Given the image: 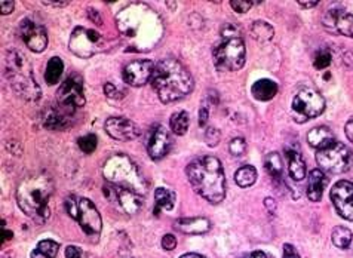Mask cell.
I'll use <instances>...</instances> for the list:
<instances>
[{"label": "cell", "mask_w": 353, "mask_h": 258, "mask_svg": "<svg viewBox=\"0 0 353 258\" xmlns=\"http://www.w3.org/2000/svg\"><path fill=\"white\" fill-rule=\"evenodd\" d=\"M116 26L131 51L149 52L162 41V18L145 3H131L116 15Z\"/></svg>", "instance_id": "obj_1"}, {"label": "cell", "mask_w": 353, "mask_h": 258, "mask_svg": "<svg viewBox=\"0 0 353 258\" xmlns=\"http://www.w3.org/2000/svg\"><path fill=\"white\" fill-rule=\"evenodd\" d=\"M152 85L162 103L183 100L193 91V77L179 59L165 58L156 64Z\"/></svg>", "instance_id": "obj_2"}, {"label": "cell", "mask_w": 353, "mask_h": 258, "mask_svg": "<svg viewBox=\"0 0 353 258\" xmlns=\"http://www.w3.org/2000/svg\"><path fill=\"white\" fill-rule=\"evenodd\" d=\"M189 183L193 190L211 204H220L225 196V177L221 162L214 156H202L189 163Z\"/></svg>", "instance_id": "obj_3"}, {"label": "cell", "mask_w": 353, "mask_h": 258, "mask_svg": "<svg viewBox=\"0 0 353 258\" xmlns=\"http://www.w3.org/2000/svg\"><path fill=\"white\" fill-rule=\"evenodd\" d=\"M54 193L52 178L45 172L27 177L17 190V201L23 212L39 224L45 223L51 211L48 202Z\"/></svg>", "instance_id": "obj_4"}, {"label": "cell", "mask_w": 353, "mask_h": 258, "mask_svg": "<svg viewBox=\"0 0 353 258\" xmlns=\"http://www.w3.org/2000/svg\"><path fill=\"white\" fill-rule=\"evenodd\" d=\"M3 72L8 83L26 101H37L41 98V88H39L32 64L28 63L24 54L19 51H8L3 58Z\"/></svg>", "instance_id": "obj_5"}, {"label": "cell", "mask_w": 353, "mask_h": 258, "mask_svg": "<svg viewBox=\"0 0 353 258\" xmlns=\"http://www.w3.org/2000/svg\"><path fill=\"white\" fill-rule=\"evenodd\" d=\"M245 45L239 30L233 26H225L221 30V41L214 46V64L221 72H238L245 64Z\"/></svg>", "instance_id": "obj_6"}, {"label": "cell", "mask_w": 353, "mask_h": 258, "mask_svg": "<svg viewBox=\"0 0 353 258\" xmlns=\"http://www.w3.org/2000/svg\"><path fill=\"white\" fill-rule=\"evenodd\" d=\"M103 174L105 180L109 181V184L122 188H130V190H134L140 195H144L147 188V184L140 170L128 156H112L109 161L104 163Z\"/></svg>", "instance_id": "obj_7"}, {"label": "cell", "mask_w": 353, "mask_h": 258, "mask_svg": "<svg viewBox=\"0 0 353 258\" xmlns=\"http://www.w3.org/2000/svg\"><path fill=\"white\" fill-rule=\"evenodd\" d=\"M316 162L322 172L343 174L347 172L352 168L353 153L347 146L334 141L331 146L318 150Z\"/></svg>", "instance_id": "obj_8"}, {"label": "cell", "mask_w": 353, "mask_h": 258, "mask_svg": "<svg viewBox=\"0 0 353 258\" xmlns=\"http://www.w3.org/2000/svg\"><path fill=\"white\" fill-rule=\"evenodd\" d=\"M325 110V100L315 89H301L292 100L294 121L303 123Z\"/></svg>", "instance_id": "obj_9"}, {"label": "cell", "mask_w": 353, "mask_h": 258, "mask_svg": "<svg viewBox=\"0 0 353 258\" xmlns=\"http://www.w3.org/2000/svg\"><path fill=\"white\" fill-rule=\"evenodd\" d=\"M68 48L77 57L91 58L95 54L103 51L105 48V41L100 33L94 32V30L77 27L70 36Z\"/></svg>", "instance_id": "obj_10"}, {"label": "cell", "mask_w": 353, "mask_h": 258, "mask_svg": "<svg viewBox=\"0 0 353 258\" xmlns=\"http://www.w3.org/2000/svg\"><path fill=\"white\" fill-rule=\"evenodd\" d=\"M323 28L331 34H340L353 39V15L345 6L331 5L322 18Z\"/></svg>", "instance_id": "obj_11"}, {"label": "cell", "mask_w": 353, "mask_h": 258, "mask_svg": "<svg viewBox=\"0 0 353 258\" xmlns=\"http://www.w3.org/2000/svg\"><path fill=\"white\" fill-rule=\"evenodd\" d=\"M58 104L76 110V108L85 106V95H83V79L79 75L68 76L61 83L60 89L57 92Z\"/></svg>", "instance_id": "obj_12"}, {"label": "cell", "mask_w": 353, "mask_h": 258, "mask_svg": "<svg viewBox=\"0 0 353 258\" xmlns=\"http://www.w3.org/2000/svg\"><path fill=\"white\" fill-rule=\"evenodd\" d=\"M104 195L109 197V201L116 202V205L126 214H137L143 208V195L137 193L130 188H122L113 184H107L103 188Z\"/></svg>", "instance_id": "obj_13"}, {"label": "cell", "mask_w": 353, "mask_h": 258, "mask_svg": "<svg viewBox=\"0 0 353 258\" xmlns=\"http://www.w3.org/2000/svg\"><path fill=\"white\" fill-rule=\"evenodd\" d=\"M72 218L79 223V226L82 227L86 235H91V236L100 235L103 229L100 212H98L95 205L90 199H86V197H79L77 210Z\"/></svg>", "instance_id": "obj_14"}, {"label": "cell", "mask_w": 353, "mask_h": 258, "mask_svg": "<svg viewBox=\"0 0 353 258\" xmlns=\"http://www.w3.org/2000/svg\"><path fill=\"white\" fill-rule=\"evenodd\" d=\"M331 201L334 204L339 215L353 221V183L343 180L332 186Z\"/></svg>", "instance_id": "obj_15"}, {"label": "cell", "mask_w": 353, "mask_h": 258, "mask_svg": "<svg viewBox=\"0 0 353 258\" xmlns=\"http://www.w3.org/2000/svg\"><path fill=\"white\" fill-rule=\"evenodd\" d=\"M145 147L153 161H161L171 148V137L162 125H153L147 135Z\"/></svg>", "instance_id": "obj_16"}, {"label": "cell", "mask_w": 353, "mask_h": 258, "mask_svg": "<svg viewBox=\"0 0 353 258\" xmlns=\"http://www.w3.org/2000/svg\"><path fill=\"white\" fill-rule=\"evenodd\" d=\"M154 67L149 59H135L123 68V81L131 86H144L149 83L154 73Z\"/></svg>", "instance_id": "obj_17"}, {"label": "cell", "mask_w": 353, "mask_h": 258, "mask_svg": "<svg viewBox=\"0 0 353 258\" xmlns=\"http://www.w3.org/2000/svg\"><path fill=\"white\" fill-rule=\"evenodd\" d=\"M19 32H21L23 41L26 42L27 48L32 49L33 52H43L48 46V34L46 30L39 26L32 19H23L19 24Z\"/></svg>", "instance_id": "obj_18"}, {"label": "cell", "mask_w": 353, "mask_h": 258, "mask_svg": "<svg viewBox=\"0 0 353 258\" xmlns=\"http://www.w3.org/2000/svg\"><path fill=\"white\" fill-rule=\"evenodd\" d=\"M105 131L114 140L119 141H130L135 140L141 135L140 128L132 121L122 116H113L105 121Z\"/></svg>", "instance_id": "obj_19"}, {"label": "cell", "mask_w": 353, "mask_h": 258, "mask_svg": "<svg viewBox=\"0 0 353 258\" xmlns=\"http://www.w3.org/2000/svg\"><path fill=\"white\" fill-rule=\"evenodd\" d=\"M285 157L288 161V171H290V175L292 177V180L301 181L303 178L306 177V165H305V161H303L300 147L299 146L296 147V144L287 146Z\"/></svg>", "instance_id": "obj_20"}, {"label": "cell", "mask_w": 353, "mask_h": 258, "mask_svg": "<svg viewBox=\"0 0 353 258\" xmlns=\"http://www.w3.org/2000/svg\"><path fill=\"white\" fill-rule=\"evenodd\" d=\"M74 110L60 106V108H49L43 119V125L48 129H65L68 125H72L70 117Z\"/></svg>", "instance_id": "obj_21"}, {"label": "cell", "mask_w": 353, "mask_h": 258, "mask_svg": "<svg viewBox=\"0 0 353 258\" xmlns=\"http://www.w3.org/2000/svg\"><path fill=\"white\" fill-rule=\"evenodd\" d=\"M174 227L184 235H203L210 232L211 223L210 220H207V218H202V217L180 218V220L175 221Z\"/></svg>", "instance_id": "obj_22"}, {"label": "cell", "mask_w": 353, "mask_h": 258, "mask_svg": "<svg viewBox=\"0 0 353 258\" xmlns=\"http://www.w3.org/2000/svg\"><path fill=\"white\" fill-rule=\"evenodd\" d=\"M327 175L323 174L321 170H313L310 171L309 175V181H307V197L312 202H318L321 201V197L323 195V190L327 187Z\"/></svg>", "instance_id": "obj_23"}, {"label": "cell", "mask_w": 353, "mask_h": 258, "mask_svg": "<svg viewBox=\"0 0 353 258\" xmlns=\"http://www.w3.org/2000/svg\"><path fill=\"white\" fill-rule=\"evenodd\" d=\"M334 134H332V131L330 128L327 126H318V128H313L312 131L307 132V143L312 146L318 148V150H321V148H325L328 146H331L332 143H334Z\"/></svg>", "instance_id": "obj_24"}, {"label": "cell", "mask_w": 353, "mask_h": 258, "mask_svg": "<svg viewBox=\"0 0 353 258\" xmlns=\"http://www.w3.org/2000/svg\"><path fill=\"white\" fill-rule=\"evenodd\" d=\"M251 92L259 101H270L278 94V85L270 79H261L252 85Z\"/></svg>", "instance_id": "obj_25"}, {"label": "cell", "mask_w": 353, "mask_h": 258, "mask_svg": "<svg viewBox=\"0 0 353 258\" xmlns=\"http://www.w3.org/2000/svg\"><path fill=\"white\" fill-rule=\"evenodd\" d=\"M154 199H156V212L159 210L172 211L176 195L172 190H170V188L159 187L154 190Z\"/></svg>", "instance_id": "obj_26"}, {"label": "cell", "mask_w": 353, "mask_h": 258, "mask_svg": "<svg viewBox=\"0 0 353 258\" xmlns=\"http://www.w3.org/2000/svg\"><path fill=\"white\" fill-rule=\"evenodd\" d=\"M64 72V63L61 58L54 57L49 59V63L46 66V72H45V81L49 85H57L58 81L61 79V75Z\"/></svg>", "instance_id": "obj_27"}, {"label": "cell", "mask_w": 353, "mask_h": 258, "mask_svg": "<svg viewBox=\"0 0 353 258\" xmlns=\"http://www.w3.org/2000/svg\"><path fill=\"white\" fill-rule=\"evenodd\" d=\"M58 251H60V245L55 241L46 239L37 244L34 251L32 252V258H57Z\"/></svg>", "instance_id": "obj_28"}, {"label": "cell", "mask_w": 353, "mask_h": 258, "mask_svg": "<svg viewBox=\"0 0 353 258\" xmlns=\"http://www.w3.org/2000/svg\"><path fill=\"white\" fill-rule=\"evenodd\" d=\"M264 166H266V171L274 181H282V159L276 152L269 153L266 156V159H264Z\"/></svg>", "instance_id": "obj_29"}, {"label": "cell", "mask_w": 353, "mask_h": 258, "mask_svg": "<svg viewBox=\"0 0 353 258\" xmlns=\"http://www.w3.org/2000/svg\"><path fill=\"white\" fill-rule=\"evenodd\" d=\"M256 180H257V170L251 165L239 168L236 174H234V181H236V184L242 188L251 187L254 183H256Z\"/></svg>", "instance_id": "obj_30"}, {"label": "cell", "mask_w": 353, "mask_h": 258, "mask_svg": "<svg viewBox=\"0 0 353 258\" xmlns=\"http://www.w3.org/2000/svg\"><path fill=\"white\" fill-rule=\"evenodd\" d=\"M273 34H274L273 27L266 21H256L251 26V36L254 41H257L260 43L269 42L273 37Z\"/></svg>", "instance_id": "obj_31"}, {"label": "cell", "mask_w": 353, "mask_h": 258, "mask_svg": "<svg viewBox=\"0 0 353 258\" xmlns=\"http://www.w3.org/2000/svg\"><path fill=\"white\" fill-rule=\"evenodd\" d=\"M189 123H190V119L189 115L185 112H176L171 116V121H170V126H171V131L175 135H184L188 132L189 129Z\"/></svg>", "instance_id": "obj_32"}, {"label": "cell", "mask_w": 353, "mask_h": 258, "mask_svg": "<svg viewBox=\"0 0 353 258\" xmlns=\"http://www.w3.org/2000/svg\"><path fill=\"white\" fill-rule=\"evenodd\" d=\"M331 237H332V244H334L337 248H341V250H346V248H349V245L352 244L353 235L347 229V227L339 226V227H336L334 230H332Z\"/></svg>", "instance_id": "obj_33"}, {"label": "cell", "mask_w": 353, "mask_h": 258, "mask_svg": "<svg viewBox=\"0 0 353 258\" xmlns=\"http://www.w3.org/2000/svg\"><path fill=\"white\" fill-rule=\"evenodd\" d=\"M77 144H79L81 150L83 153H92L97 148L98 140H97V137L94 134H88L85 137H81L79 140H77Z\"/></svg>", "instance_id": "obj_34"}, {"label": "cell", "mask_w": 353, "mask_h": 258, "mask_svg": "<svg viewBox=\"0 0 353 258\" xmlns=\"http://www.w3.org/2000/svg\"><path fill=\"white\" fill-rule=\"evenodd\" d=\"M229 150L233 156H242L245 153V150H247V141H245L241 137L233 138L229 144Z\"/></svg>", "instance_id": "obj_35"}, {"label": "cell", "mask_w": 353, "mask_h": 258, "mask_svg": "<svg viewBox=\"0 0 353 258\" xmlns=\"http://www.w3.org/2000/svg\"><path fill=\"white\" fill-rule=\"evenodd\" d=\"M331 64V54L328 51H319L313 59V66H315L318 70L322 68H327Z\"/></svg>", "instance_id": "obj_36"}, {"label": "cell", "mask_w": 353, "mask_h": 258, "mask_svg": "<svg viewBox=\"0 0 353 258\" xmlns=\"http://www.w3.org/2000/svg\"><path fill=\"white\" fill-rule=\"evenodd\" d=\"M220 138H221V134L219 129L211 126L207 129V134H205V143H207L210 147H215L220 143Z\"/></svg>", "instance_id": "obj_37"}, {"label": "cell", "mask_w": 353, "mask_h": 258, "mask_svg": "<svg viewBox=\"0 0 353 258\" xmlns=\"http://www.w3.org/2000/svg\"><path fill=\"white\" fill-rule=\"evenodd\" d=\"M252 5H254V2H243V0H232V2H230V6L239 14L248 12L250 9L252 8Z\"/></svg>", "instance_id": "obj_38"}, {"label": "cell", "mask_w": 353, "mask_h": 258, "mask_svg": "<svg viewBox=\"0 0 353 258\" xmlns=\"http://www.w3.org/2000/svg\"><path fill=\"white\" fill-rule=\"evenodd\" d=\"M162 246H163V250H166V251H172L174 248L176 246V237L171 233L165 235L163 239H162Z\"/></svg>", "instance_id": "obj_39"}, {"label": "cell", "mask_w": 353, "mask_h": 258, "mask_svg": "<svg viewBox=\"0 0 353 258\" xmlns=\"http://www.w3.org/2000/svg\"><path fill=\"white\" fill-rule=\"evenodd\" d=\"M282 252H283V258H300V255H299L296 248H294V246L290 245V244L283 245Z\"/></svg>", "instance_id": "obj_40"}, {"label": "cell", "mask_w": 353, "mask_h": 258, "mask_svg": "<svg viewBox=\"0 0 353 258\" xmlns=\"http://www.w3.org/2000/svg\"><path fill=\"white\" fill-rule=\"evenodd\" d=\"M104 92H105V95L107 97H110V98H121L122 95L119 94V89H117L114 85H112V83H105L104 85Z\"/></svg>", "instance_id": "obj_41"}, {"label": "cell", "mask_w": 353, "mask_h": 258, "mask_svg": "<svg viewBox=\"0 0 353 258\" xmlns=\"http://www.w3.org/2000/svg\"><path fill=\"white\" fill-rule=\"evenodd\" d=\"M65 257L67 258H82V251L77 246L70 245V246H67Z\"/></svg>", "instance_id": "obj_42"}, {"label": "cell", "mask_w": 353, "mask_h": 258, "mask_svg": "<svg viewBox=\"0 0 353 258\" xmlns=\"http://www.w3.org/2000/svg\"><path fill=\"white\" fill-rule=\"evenodd\" d=\"M14 6H15V3L14 2H0V14L2 15H8V14H11L12 11H14Z\"/></svg>", "instance_id": "obj_43"}, {"label": "cell", "mask_w": 353, "mask_h": 258, "mask_svg": "<svg viewBox=\"0 0 353 258\" xmlns=\"http://www.w3.org/2000/svg\"><path fill=\"white\" fill-rule=\"evenodd\" d=\"M210 119V112L207 107H202L199 110V126H205Z\"/></svg>", "instance_id": "obj_44"}, {"label": "cell", "mask_w": 353, "mask_h": 258, "mask_svg": "<svg viewBox=\"0 0 353 258\" xmlns=\"http://www.w3.org/2000/svg\"><path fill=\"white\" fill-rule=\"evenodd\" d=\"M345 131H346V137H347V140H349L350 143H353V121H349V122L346 123Z\"/></svg>", "instance_id": "obj_45"}, {"label": "cell", "mask_w": 353, "mask_h": 258, "mask_svg": "<svg viewBox=\"0 0 353 258\" xmlns=\"http://www.w3.org/2000/svg\"><path fill=\"white\" fill-rule=\"evenodd\" d=\"M264 205L268 206V210L270 212H273L274 210H276V204H274V201H272V197H266V201H264Z\"/></svg>", "instance_id": "obj_46"}, {"label": "cell", "mask_w": 353, "mask_h": 258, "mask_svg": "<svg viewBox=\"0 0 353 258\" xmlns=\"http://www.w3.org/2000/svg\"><path fill=\"white\" fill-rule=\"evenodd\" d=\"M243 258H269L266 254L261 252V251H256V252H251L248 255H245Z\"/></svg>", "instance_id": "obj_47"}, {"label": "cell", "mask_w": 353, "mask_h": 258, "mask_svg": "<svg viewBox=\"0 0 353 258\" xmlns=\"http://www.w3.org/2000/svg\"><path fill=\"white\" fill-rule=\"evenodd\" d=\"M9 239H12V232L5 230V224H3V229H2V242L5 244V242L9 241Z\"/></svg>", "instance_id": "obj_48"}, {"label": "cell", "mask_w": 353, "mask_h": 258, "mask_svg": "<svg viewBox=\"0 0 353 258\" xmlns=\"http://www.w3.org/2000/svg\"><path fill=\"white\" fill-rule=\"evenodd\" d=\"M43 5H49V6H67L68 2H43Z\"/></svg>", "instance_id": "obj_49"}, {"label": "cell", "mask_w": 353, "mask_h": 258, "mask_svg": "<svg viewBox=\"0 0 353 258\" xmlns=\"http://www.w3.org/2000/svg\"><path fill=\"white\" fill-rule=\"evenodd\" d=\"M299 5L303 6V8H313V6L318 5V2H299Z\"/></svg>", "instance_id": "obj_50"}, {"label": "cell", "mask_w": 353, "mask_h": 258, "mask_svg": "<svg viewBox=\"0 0 353 258\" xmlns=\"http://www.w3.org/2000/svg\"><path fill=\"white\" fill-rule=\"evenodd\" d=\"M180 258H205V257H203V255H199V254L192 252V254H184V255H181Z\"/></svg>", "instance_id": "obj_51"}, {"label": "cell", "mask_w": 353, "mask_h": 258, "mask_svg": "<svg viewBox=\"0 0 353 258\" xmlns=\"http://www.w3.org/2000/svg\"><path fill=\"white\" fill-rule=\"evenodd\" d=\"M269 258H273V257H269Z\"/></svg>", "instance_id": "obj_52"}]
</instances>
